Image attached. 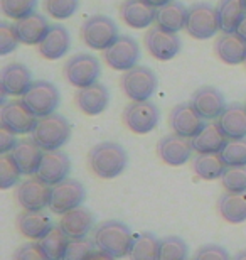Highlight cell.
Masks as SVG:
<instances>
[{
    "mask_svg": "<svg viewBox=\"0 0 246 260\" xmlns=\"http://www.w3.org/2000/svg\"><path fill=\"white\" fill-rule=\"evenodd\" d=\"M90 168L98 178L115 179L123 173L128 164V154L117 142H99L88 155Z\"/></svg>",
    "mask_w": 246,
    "mask_h": 260,
    "instance_id": "6da1fadb",
    "label": "cell"
},
{
    "mask_svg": "<svg viewBox=\"0 0 246 260\" xmlns=\"http://www.w3.org/2000/svg\"><path fill=\"white\" fill-rule=\"evenodd\" d=\"M133 235L125 223L118 220H108L98 225L95 230V243L99 252L113 258L128 257Z\"/></svg>",
    "mask_w": 246,
    "mask_h": 260,
    "instance_id": "7a4b0ae2",
    "label": "cell"
},
{
    "mask_svg": "<svg viewBox=\"0 0 246 260\" xmlns=\"http://www.w3.org/2000/svg\"><path fill=\"white\" fill-rule=\"evenodd\" d=\"M71 137V123L66 117L59 113L39 118L38 125L32 132V139L44 152L48 150H59Z\"/></svg>",
    "mask_w": 246,
    "mask_h": 260,
    "instance_id": "3957f363",
    "label": "cell"
},
{
    "mask_svg": "<svg viewBox=\"0 0 246 260\" xmlns=\"http://www.w3.org/2000/svg\"><path fill=\"white\" fill-rule=\"evenodd\" d=\"M120 38L117 24L107 15H91L81 25V39L90 49L107 51Z\"/></svg>",
    "mask_w": 246,
    "mask_h": 260,
    "instance_id": "277c9868",
    "label": "cell"
},
{
    "mask_svg": "<svg viewBox=\"0 0 246 260\" xmlns=\"http://www.w3.org/2000/svg\"><path fill=\"white\" fill-rule=\"evenodd\" d=\"M221 27H219L218 9L209 4H194L187 10L186 32L197 41H206L214 38Z\"/></svg>",
    "mask_w": 246,
    "mask_h": 260,
    "instance_id": "5b68a950",
    "label": "cell"
},
{
    "mask_svg": "<svg viewBox=\"0 0 246 260\" xmlns=\"http://www.w3.org/2000/svg\"><path fill=\"white\" fill-rule=\"evenodd\" d=\"M39 118L30 112V108L25 105L24 100L14 98V100L2 102L0 108V127L10 130L15 135L32 134Z\"/></svg>",
    "mask_w": 246,
    "mask_h": 260,
    "instance_id": "8992f818",
    "label": "cell"
},
{
    "mask_svg": "<svg viewBox=\"0 0 246 260\" xmlns=\"http://www.w3.org/2000/svg\"><path fill=\"white\" fill-rule=\"evenodd\" d=\"M22 100L36 117L43 118L56 113L57 107H59L61 96L56 85H52L51 81L46 80H38L25 91Z\"/></svg>",
    "mask_w": 246,
    "mask_h": 260,
    "instance_id": "52a82bcc",
    "label": "cell"
},
{
    "mask_svg": "<svg viewBox=\"0 0 246 260\" xmlns=\"http://www.w3.org/2000/svg\"><path fill=\"white\" fill-rule=\"evenodd\" d=\"M99 75H101V68H99L98 58L88 53L75 54L64 64V78L78 90L98 83Z\"/></svg>",
    "mask_w": 246,
    "mask_h": 260,
    "instance_id": "ba28073f",
    "label": "cell"
},
{
    "mask_svg": "<svg viewBox=\"0 0 246 260\" xmlns=\"http://www.w3.org/2000/svg\"><path fill=\"white\" fill-rule=\"evenodd\" d=\"M122 90L132 102H149L157 90V76L147 66H135L122 76Z\"/></svg>",
    "mask_w": 246,
    "mask_h": 260,
    "instance_id": "9c48e42d",
    "label": "cell"
},
{
    "mask_svg": "<svg viewBox=\"0 0 246 260\" xmlns=\"http://www.w3.org/2000/svg\"><path fill=\"white\" fill-rule=\"evenodd\" d=\"M86 200V189L80 181L64 179L62 183L52 186L49 210L54 215H66L67 211H73L80 208Z\"/></svg>",
    "mask_w": 246,
    "mask_h": 260,
    "instance_id": "30bf717a",
    "label": "cell"
},
{
    "mask_svg": "<svg viewBox=\"0 0 246 260\" xmlns=\"http://www.w3.org/2000/svg\"><path fill=\"white\" fill-rule=\"evenodd\" d=\"M160 112L155 103L149 102H132L123 110V122L133 134L144 135L152 132L159 123Z\"/></svg>",
    "mask_w": 246,
    "mask_h": 260,
    "instance_id": "8fae6325",
    "label": "cell"
},
{
    "mask_svg": "<svg viewBox=\"0 0 246 260\" xmlns=\"http://www.w3.org/2000/svg\"><path fill=\"white\" fill-rule=\"evenodd\" d=\"M103 59L112 70L125 73L138 66L137 63L140 59V46L130 36H120L112 48H108L103 53Z\"/></svg>",
    "mask_w": 246,
    "mask_h": 260,
    "instance_id": "7c38bea8",
    "label": "cell"
},
{
    "mask_svg": "<svg viewBox=\"0 0 246 260\" xmlns=\"http://www.w3.org/2000/svg\"><path fill=\"white\" fill-rule=\"evenodd\" d=\"M144 43L152 58L159 61L174 59L181 51V38L179 34L169 32L160 27H150L144 36Z\"/></svg>",
    "mask_w": 246,
    "mask_h": 260,
    "instance_id": "4fadbf2b",
    "label": "cell"
},
{
    "mask_svg": "<svg viewBox=\"0 0 246 260\" xmlns=\"http://www.w3.org/2000/svg\"><path fill=\"white\" fill-rule=\"evenodd\" d=\"M32 83V73L25 64H5L2 71H0V95H2V102H5V96H24Z\"/></svg>",
    "mask_w": 246,
    "mask_h": 260,
    "instance_id": "5bb4252c",
    "label": "cell"
},
{
    "mask_svg": "<svg viewBox=\"0 0 246 260\" xmlns=\"http://www.w3.org/2000/svg\"><path fill=\"white\" fill-rule=\"evenodd\" d=\"M194 147H192V140L181 137L177 134H169L165 137H162L157 144V154L162 159V162L167 166H184L187 160L191 159Z\"/></svg>",
    "mask_w": 246,
    "mask_h": 260,
    "instance_id": "9a60e30c",
    "label": "cell"
},
{
    "mask_svg": "<svg viewBox=\"0 0 246 260\" xmlns=\"http://www.w3.org/2000/svg\"><path fill=\"white\" fill-rule=\"evenodd\" d=\"M169 123H170V128L174 130V134L181 135V137L191 139V140L206 127L204 118L199 115L191 102L181 103V105H175L172 108Z\"/></svg>",
    "mask_w": 246,
    "mask_h": 260,
    "instance_id": "2e32d148",
    "label": "cell"
},
{
    "mask_svg": "<svg viewBox=\"0 0 246 260\" xmlns=\"http://www.w3.org/2000/svg\"><path fill=\"white\" fill-rule=\"evenodd\" d=\"M69 171H71V160L66 152H62L61 149L48 150L43 155V160H41V166L38 173H36V178H39L49 186H56L62 183L64 179H67Z\"/></svg>",
    "mask_w": 246,
    "mask_h": 260,
    "instance_id": "e0dca14e",
    "label": "cell"
},
{
    "mask_svg": "<svg viewBox=\"0 0 246 260\" xmlns=\"http://www.w3.org/2000/svg\"><path fill=\"white\" fill-rule=\"evenodd\" d=\"M52 188L39 178H29L17 188V201L25 211H43L49 206Z\"/></svg>",
    "mask_w": 246,
    "mask_h": 260,
    "instance_id": "ac0fdd59",
    "label": "cell"
},
{
    "mask_svg": "<svg viewBox=\"0 0 246 260\" xmlns=\"http://www.w3.org/2000/svg\"><path fill=\"white\" fill-rule=\"evenodd\" d=\"M191 103L204 120H216L228 107L224 95L214 86L197 88L191 98Z\"/></svg>",
    "mask_w": 246,
    "mask_h": 260,
    "instance_id": "d6986e66",
    "label": "cell"
},
{
    "mask_svg": "<svg viewBox=\"0 0 246 260\" xmlns=\"http://www.w3.org/2000/svg\"><path fill=\"white\" fill-rule=\"evenodd\" d=\"M157 9L147 0H125L120 5V17L132 29H149L155 22Z\"/></svg>",
    "mask_w": 246,
    "mask_h": 260,
    "instance_id": "ffe728a7",
    "label": "cell"
},
{
    "mask_svg": "<svg viewBox=\"0 0 246 260\" xmlns=\"http://www.w3.org/2000/svg\"><path fill=\"white\" fill-rule=\"evenodd\" d=\"M76 103L80 107V110L88 117L101 115L110 103L108 88L101 85V83H95V85L88 88H81L76 93Z\"/></svg>",
    "mask_w": 246,
    "mask_h": 260,
    "instance_id": "44dd1931",
    "label": "cell"
},
{
    "mask_svg": "<svg viewBox=\"0 0 246 260\" xmlns=\"http://www.w3.org/2000/svg\"><path fill=\"white\" fill-rule=\"evenodd\" d=\"M71 46V38L69 32L64 25L54 24L51 25L49 32L46 34V38L41 41V44L38 46L39 54L48 61H56L64 58L69 51Z\"/></svg>",
    "mask_w": 246,
    "mask_h": 260,
    "instance_id": "7402d4cb",
    "label": "cell"
},
{
    "mask_svg": "<svg viewBox=\"0 0 246 260\" xmlns=\"http://www.w3.org/2000/svg\"><path fill=\"white\" fill-rule=\"evenodd\" d=\"M59 228L66 233L71 240L86 238V235L95 228V215L86 208H76L61 216Z\"/></svg>",
    "mask_w": 246,
    "mask_h": 260,
    "instance_id": "603a6c76",
    "label": "cell"
},
{
    "mask_svg": "<svg viewBox=\"0 0 246 260\" xmlns=\"http://www.w3.org/2000/svg\"><path fill=\"white\" fill-rule=\"evenodd\" d=\"M14 27H15V32L19 36L20 44L39 46L41 41L49 32L51 25L44 15L34 12V14H30L29 17L17 20V22L14 24Z\"/></svg>",
    "mask_w": 246,
    "mask_h": 260,
    "instance_id": "cb8c5ba5",
    "label": "cell"
},
{
    "mask_svg": "<svg viewBox=\"0 0 246 260\" xmlns=\"http://www.w3.org/2000/svg\"><path fill=\"white\" fill-rule=\"evenodd\" d=\"M214 49L224 64L236 66L246 61V43L236 32H223L216 39Z\"/></svg>",
    "mask_w": 246,
    "mask_h": 260,
    "instance_id": "d4e9b609",
    "label": "cell"
},
{
    "mask_svg": "<svg viewBox=\"0 0 246 260\" xmlns=\"http://www.w3.org/2000/svg\"><path fill=\"white\" fill-rule=\"evenodd\" d=\"M17 228L25 238L30 240H43L54 228L52 220L43 211H22L17 216Z\"/></svg>",
    "mask_w": 246,
    "mask_h": 260,
    "instance_id": "484cf974",
    "label": "cell"
},
{
    "mask_svg": "<svg viewBox=\"0 0 246 260\" xmlns=\"http://www.w3.org/2000/svg\"><path fill=\"white\" fill-rule=\"evenodd\" d=\"M216 122L228 140L246 139V105L231 103V105L226 107V110L221 113V117Z\"/></svg>",
    "mask_w": 246,
    "mask_h": 260,
    "instance_id": "4316f807",
    "label": "cell"
},
{
    "mask_svg": "<svg viewBox=\"0 0 246 260\" xmlns=\"http://www.w3.org/2000/svg\"><path fill=\"white\" fill-rule=\"evenodd\" d=\"M187 9L182 2L172 0V2L162 5L157 9L155 14V25L169 32L179 34V30L186 29V20H187Z\"/></svg>",
    "mask_w": 246,
    "mask_h": 260,
    "instance_id": "83f0119b",
    "label": "cell"
},
{
    "mask_svg": "<svg viewBox=\"0 0 246 260\" xmlns=\"http://www.w3.org/2000/svg\"><path fill=\"white\" fill-rule=\"evenodd\" d=\"M15 162H17L19 169L22 171V174H36L41 166V160H43L44 150L36 144L34 139H24L17 144L12 152Z\"/></svg>",
    "mask_w": 246,
    "mask_h": 260,
    "instance_id": "f1b7e54d",
    "label": "cell"
},
{
    "mask_svg": "<svg viewBox=\"0 0 246 260\" xmlns=\"http://www.w3.org/2000/svg\"><path fill=\"white\" fill-rule=\"evenodd\" d=\"M226 142L228 137L219 128L218 122H214L206 123V127L192 139V147L197 154H221Z\"/></svg>",
    "mask_w": 246,
    "mask_h": 260,
    "instance_id": "f546056e",
    "label": "cell"
},
{
    "mask_svg": "<svg viewBox=\"0 0 246 260\" xmlns=\"http://www.w3.org/2000/svg\"><path fill=\"white\" fill-rule=\"evenodd\" d=\"M216 9L221 32H236L239 24L246 17L244 0H221Z\"/></svg>",
    "mask_w": 246,
    "mask_h": 260,
    "instance_id": "4dcf8cb0",
    "label": "cell"
},
{
    "mask_svg": "<svg viewBox=\"0 0 246 260\" xmlns=\"http://www.w3.org/2000/svg\"><path fill=\"white\" fill-rule=\"evenodd\" d=\"M218 210L219 215L231 225L246 221V193H224L218 201Z\"/></svg>",
    "mask_w": 246,
    "mask_h": 260,
    "instance_id": "1f68e13d",
    "label": "cell"
},
{
    "mask_svg": "<svg viewBox=\"0 0 246 260\" xmlns=\"http://www.w3.org/2000/svg\"><path fill=\"white\" fill-rule=\"evenodd\" d=\"M226 162L223 160L221 154H197L194 159L192 169L201 179L206 181H214L221 179L224 171H226Z\"/></svg>",
    "mask_w": 246,
    "mask_h": 260,
    "instance_id": "d6a6232c",
    "label": "cell"
},
{
    "mask_svg": "<svg viewBox=\"0 0 246 260\" xmlns=\"http://www.w3.org/2000/svg\"><path fill=\"white\" fill-rule=\"evenodd\" d=\"M159 242L150 232H142L133 237L130 247V260H159Z\"/></svg>",
    "mask_w": 246,
    "mask_h": 260,
    "instance_id": "836d02e7",
    "label": "cell"
},
{
    "mask_svg": "<svg viewBox=\"0 0 246 260\" xmlns=\"http://www.w3.org/2000/svg\"><path fill=\"white\" fill-rule=\"evenodd\" d=\"M69 242H71V238L67 237L59 226H54L43 240H39L43 250L51 260H61L67 245H69Z\"/></svg>",
    "mask_w": 246,
    "mask_h": 260,
    "instance_id": "e575fe53",
    "label": "cell"
},
{
    "mask_svg": "<svg viewBox=\"0 0 246 260\" xmlns=\"http://www.w3.org/2000/svg\"><path fill=\"white\" fill-rule=\"evenodd\" d=\"M189 247L181 237H165L159 242V260H187Z\"/></svg>",
    "mask_w": 246,
    "mask_h": 260,
    "instance_id": "d590c367",
    "label": "cell"
},
{
    "mask_svg": "<svg viewBox=\"0 0 246 260\" xmlns=\"http://www.w3.org/2000/svg\"><path fill=\"white\" fill-rule=\"evenodd\" d=\"M36 7H38V0H0L2 14L15 22L34 14Z\"/></svg>",
    "mask_w": 246,
    "mask_h": 260,
    "instance_id": "8d00e7d4",
    "label": "cell"
},
{
    "mask_svg": "<svg viewBox=\"0 0 246 260\" xmlns=\"http://www.w3.org/2000/svg\"><path fill=\"white\" fill-rule=\"evenodd\" d=\"M221 157L228 168L246 166V139H231L228 140L221 150Z\"/></svg>",
    "mask_w": 246,
    "mask_h": 260,
    "instance_id": "74e56055",
    "label": "cell"
},
{
    "mask_svg": "<svg viewBox=\"0 0 246 260\" xmlns=\"http://www.w3.org/2000/svg\"><path fill=\"white\" fill-rule=\"evenodd\" d=\"M223 188L226 193L243 194L246 193V166H238V168H226L221 178Z\"/></svg>",
    "mask_w": 246,
    "mask_h": 260,
    "instance_id": "f35d334b",
    "label": "cell"
},
{
    "mask_svg": "<svg viewBox=\"0 0 246 260\" xmlns=\"http://www.w3.org/2000/svg\"><path fill=\"white\" fill-rule=\"evenodd\" d=\"M22 171L19 169L12 154H2L0 157V189H9L19 183Z\"/></svg>",
    "mask_w": 246,
    "mask_h": 260,
    "instance_id": "ab89813d",
    "label": "cell"
},
{
    "mask_svg": "<svg viewBox=\"0 0 246 260\" xmlns=\"http://www.w3.org/2000/svg\"><path fill=\"white\" fill-rule=\"evenodd\" d=\"M95 247V240H88V238L71 240L61 260H90L96 252Z\"/></svg>",
    "mask_w": 246,
    "mask_h": 260,
    "instance_id": "60d3db41",
    "label": "cell"
},
{
    "mask_svg": "<svg viewBox=\"0 0 246 260\" xmlns=\"http://www.w3.org/2000/svg\"><path fill=\"white\" fill-rule=\"evenodd\" d=\"M78 7H80V0H44L46 12L57 20L73 17Z\"/></svg>",
    "mask_w": 246,
    "mask_h": 260,
    "instance_id": "b9f144b4",
    "label": "cell"
},
{
    "mask_svg": "<svg viewBox=\"0 0 246 260\" xmlns=\"http://www.w3.org/2000/svg\"><path fill=\"white\" fill-rule=\"evenodd\" d=\"M20 44L15 27L7 22H0V56H5L17 49Z\"/></svg>",
    "mask_w": 246,
    "mask_h": 260,
    "instance_id": "7bdbcfd3",
    "label": "cell"
},
{
    "mask_svg": "<svg viewBox=\"0 0 246 260\" xmlns=\"http://www.w3.org/2000/svg\"><path fill=\"white\" fill-rule=\"evenodd\" d=\"M14 260H51V258L46 255L41 243L30 242V243H24L22 247H19L15 250Z\"/></svg>",
    "mask_w": 246,
    "mask_h": 260,
    "instance_id": "ee69618b",
    "label": "cell"
},
{
    "mask_svg": "<svg viewBox=\"0 0 246 260\" xmlns=\"http://www.w3.org/2000/svg\"><path fill=\"white\" fill-rule=\"evenodd\" d=\"M194 260H231V257L224 247L216 245V243H207L196 252Z\"/></svg>",
    "mask_w": 246,
    "mask_h": 260,
    "instance_id": "f6af8a7d",
    "label": "cell"
},
{
    "mask_svg": "<svg viewBox=\"0 0 246 260\" xmlns=\"http://www.w3.org/2000/svg\"><path fill=\"white\" fill-rule=\"evenodd\" d=\"M17 139L15 134H12L10 130L0 127V154H10L12 150L17 147Z\"/></svg>",
    "mask_w": 246,
    "mask_h": 260,
    "instance_id": "bcb514c9",
    "label": "cell"
},
{
    "mask_svg": "<svg viewBox=\"0 0 246 260\" xmlns=\"http://www.w3.org/2000/svg\"><path fill=\"white\" fill-rule=\"evenodd\" d=\"M236 34L239 36V38H241L244 43H246V17L243 19V22L239 24V27L236 29Z\"/></svg>",
    "mask_w": 246,
    "mask_h": 260,
    "instance_id": "7dc6e473",
    "label": "cell"
},
{
    "mask_svg": "<svg viewBox=\"0 0 246 260\" xmlns=\"http://www.w3.org/2000/svg\"><path fill=\"white\" fill-rule=\"evenodd\" d=\"M90 260H117V258H113V257H110L107 255V253H103V252H95V255H93Z\"/></svg>",
    "mask_w": 246,
    "mask_h": 260,
    "instance_id": "c3c4849f",
    "label": "cell"
},
{
    "mask_svg": "<svg viewBox=\"0 0 246 260\" xmlns=\"http://www.w3.org/2000/svg\"><path fill=\"white\" fill-rule=\"evenodd\" d=\"M147 2H149L150 5H154L155 9H159V7H162V5H165V4L172 2V0H147Z\"/></svg>",
    "mask_w": 246,
    "mask_h": 260,
    "instance_id": "681fc988",
    "label": "cell"
},
{
    "mask_svg": "<svg viewBox=\"0 0 246 260\" xmlns=\"http://www.w3.org/2000/svg\"><path fill=\"white\" fill-rule=\"evenodd\" d=\"M234 260H246V248L241 252H238L236 255H234Z\"/></svg>",
    "mask_w": 246,
    "mask_h": 260,
    "instance_id": "f907efd6",
    "label": "cell"
},
{
    "mask_svg": "<svg viewBox=\"0 0 246 260\" xmlns=\"http://www.w3.org/2000/svg\"><path fill=\"white\" fill-rule=\"evenodd\" d=\"M244 7H246V0H244Z\"/></svg>",
    "mask_w": 246,
    "mask_h": 260,
    "instance_id": "816d5d0a",
    "label": "cell"
},
{
    "mask_svg": "<svg viewBox=\"0 0 246 260\" xmlns=\"http://www.w3.org/2000/svg\"><path fill=\"white\" fill-rule=\"evenodd\" d=\"M244 64H246V61H244Z\"/></svg>",
    "mask_w": 246,
    "mask_h": 260,
    "instance_id": "f5cc1de1",
    "label": "cell"
}]
</instances>
